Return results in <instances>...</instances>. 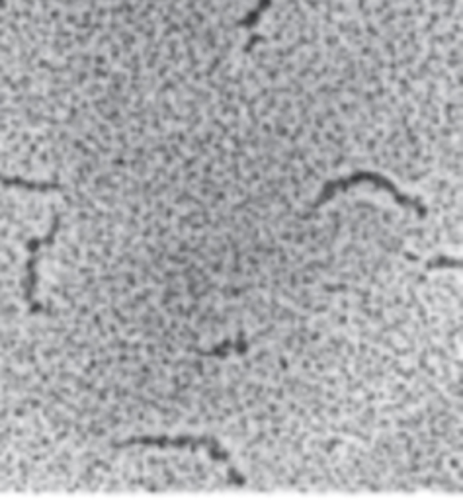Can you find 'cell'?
Returning <instances> with one entry per match:
<instances>
[{
  "mask_svg": "<svg viewBox=\"0 0 463 500\" xmlns=\"http://www.w3.org/2000/svg\"><path fill=\"white\" fill-rule=\"evenodd\" d=\"M272 6V0H259V4H256L254 10H251L249 14H246V18H243L241 22H239V28H244V29H252L256 24L260 22V18L262 14L266 12Z\"/></svg>",
  "mask_w": 463,
  "mask_h": 500,
  "instance_id": "cell-5",
  "label": "cell"
},
{
  "mask_svg": "<svg viewBox=\"0 0 463 500\" xmlns=\"http://www.w3.org/2000/svg\"><path fill=\"white\" fill-rule=\"evenodd\" d=\"M131 446H149V447H190L192 452L200 450V447H205L210 452V455L213 460H218L221 463H225L227 467V479L229 483L243 487L246 485V479L236 471L235 465L231 463L229 454L223 450L219 446V442L215 438L210 436H136V438H128L123 442H114L112 447L116 450H123V447H131Z\"/></svg>",
  "mask_w": 463,
  "mask_h": 500,
  "instance_id": "cell-1",
  "label": "cell"
},
{
  "mask_svg": "<svg viewBox=\"0 0 463 500\" xmlns=\"http://www.w3.org/2000/svg\"><path fill=\"white\" fill-rule=\"evenodd\" d=\"M0 184L8 186V188H22V190H28V192H61L63 190V186L55 184V182H34V180L20 179V176H4V174H0Z\"/></svg>",
  "mask_w": 463,
  "mask_h": 500,
  "instance_id": "cell-4",
  "label": "cell"
},
{
  "mask_svg": "<svg viewBox=\"0 0 463 500\" xmlns=\"http://www.w3.org/2000/svg\"><path fill=\"white\" fill-rule=\"evenodd\" d=\"M362 182H372L376 184L377 188H382V190L389 192L391 196H393V200L401 205H405V207H413V210L418 213V217H425L428 213L426 210V205L417 200V197H409L407 194H403L399 190V188L387 180L385 176L382 174H377V172H364V171H360V172H354V174H350V176H344V179H338V180H331V182H327L325 188H323V194L317 197V200L313 202L311 205V212L318 210V207H323L331 197L335 196V192L338 190H348V188H352L356 184H362Z\"/></svg>",
  "mask_w": 463,
  "mask_h": 500,
  "instance_id": "cell-2",
  "label": "cell"
},
{
  "mask_svg": "<svg viewBox=\"0 0 463 500\" xmlns=\"http://www.w3.org/2000/svg\"><path fill=\"white\" fill-rule=\"evenodd\" d=\"M61 227V215L54 217V223H51V229L47 231L45 237L41 238H29L28 241V264H26V284H24V294H26V301L29 305V312H41V305L36 301V286H37V258H39V250L41 246L51 245L55 241V237L59 233Z\"/></svg>",
  "mask_w": 463,
  "mask_h": 500,
  "instance_id": "cell-3",
  "label": "cell"
},
{
  "mask_svg": "<svg viewBox=\"0 0 463 500\" xmlns=\"http://www.w3.org/2000/svg\"><path fill=\"white\" fill-rule=\"evenodd\" d=\"M463 262H461V258H446V256H438L434 260H428V262H425V268L426 270H436V268H459L461 270Z\"/></svg>",
  "mask_w": 463,
  "mask_h": 500,
  "instance_id": "cell-6",
  "label": "cell"
}]
</instances>
